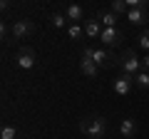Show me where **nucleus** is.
I'll use <instances>...</instances> for the list:
<instances>
[{
  "instance_id": "20",
  "label": "nucleus",
  "mask_w": 149,
  "mask_h": 139,
  "mask_svg": "<svg viewBox=\"0 0 149 139\" xmlns=\"http://www.w3.org/2000/svg\"><path fill=\"white\" fill-rule=\"evenodd\" d=\"M142 70H147V72H149V52L142 57Z\"/></svg>"
},
{
  "instance_id": "1",
  "label": "nucleus",
  "mask_w": 149,
  "mask_h": 139,
  "mask_svg": "<svg viewBox=\"0 0 149 139\" xmlns=\"http://www.w3.org/2000/svg\"><path fill=\"white\" fill-rule=\"evenodd\" d=\"M80 129H82V134L90 137V139H104V134H107V119L100 117V114H90V117H85L80 122Z\"/></svg>"
},
{
  "instance_id": "18",
  "label": "nucleus",
  "mask_w": 149,
  "mask_h": 139,
  "mask_svg": "<svg viewBox=\"0 0 149 139\" xmlns=\"http://www.w3.org/2000/svg\"><path fill=\"white\" fill-rule=\"evenodd\" d=\"M50 22H52V27H65L67 25V17H65V13H55L50 17Z\"/></svg>"
},
{
  "instance_id": "15",
  "label": "nucleus",
  "mask_w": 149,
  "mask_h": 139,
  "mask_svg": "<svg viewBox=\"0 0 149 139\" xmlns=\"http://www.w3.org/2000/svg\"><path fill=\"white\" fill-rule=\"evenodd\" d=\"M109 10L114 13V15H124V17H127V13H129V5H127V0H112Z\"/></svg>"
},
{
  "instance_id": "2",
  "label": "nucleus",
  "mask_w": 149,
  "mask_h": 139,
  "mask_svg": "<svg viewBox=\"0 0 149 139\" xmlns=\"http://www.w3.org/2000/svg\"><path fill=\"white\" fill-rule=\"evenodd\" d=\"M82 57L92 60L95 65H100V67H112V65H119V60L114 57V55L109 52V50H102V47H82Z\"/></svg>"
},
{
  "instance_id": "3",
  "label": "nucleus",
  "mask_w": 149,
  "mask_h": 139,
  "mask_svg": "<svg viewBox=\"0 0 149 139\" xmlns=\"http://www.w3.org/2000/svg\"><path fill=\"white\" fill-rule=\"evenodd\" d=\"M119 67H122V72L124 75H139V72H142V60L137 57V52H134V50H127V52L122 55V57H119Z\"/></svg>"
},
{
  "instance_id": "19",
  "label": "nucleus",
  "mask_w": 149,
  "mask_h": 139,
  "mask_svg": "<svg viewBox=\"0 0 149 139\" xmlns=\"http://www.w3.org/2000/svg\"><path fill=\"white\" fill-rule=\"evenodd\" d=\"M15 127H10V124H5V127L0 129V139H15Z\"/></svg>"
},
{
  "instance_id": "13",
  "label": "nucleus",
  "mask_w": 149,
  "mask_h": 139,
  "mask_svg": "<svg viewBox=\"0 0 149 139\" xmlns=\"http://www.w3.org/2000/svg\"><path fill=\"white\" fill-rule=\"evenodd\" d=\"M65 17H67V20H72L74 25H77V20H82V17H85V10H82L80 5H67V8H65Z\"/></svg>"
},
{
  "instance_id": "17",
  "label": "nucleus",
  "mask_w": 149,
  "mask_h": 139,
  "mask_svg": "<svg viewBox=\"0 0 149 139\" xmlns=\"http://www.w3.org/2000/svg\"><path fill=\"white\" fill-rule=\"evenodd\" d=\"M137 45H139L142 50H147V52H149V30H142V32L137 35Z\"/></svg>"
},
{
  "instance_id": "4",
  "label": "nucleus",
  "mask_w": 149,
  "mask_h": 139,
  "mask_svg": "<svg viewBox=\"0 0 149 139\" xmlns=\"http://www.w3.org/2000/svg\"><path fill=\"white\" fill-rule=\"evenodd\" d=\"M13 40H27L30 35H35V22L32 20H15L10 25Z\"/></svg>"
},
{
  "instance_id": "7",
  "label": "nucleus",
  "mask_w": 149,
  "mask_h": 139,
  "mask_svg": "<svg viewBox=\"0 0 149 139\" xmlns=\"http://www.w3.org/2000/svg\"><path fill=\"white\" fill-rule=\"evenodd\" d=\"M127 20L132 22V25H147L149 22V3H144V5H139V8H132V10L127 13Z\"/></svg>"
},
{
  "instance_id": "9",
  "label": "nucleus",
  "mask_w": 149,
  "mask_h": 139,
  "mask_svg": "<svg viewBox=\"0 0 149 139\" xmlns=\"http://www.w3.org/2000/svg\"><path fill=\"white\" fill-rule=\"evenodd\" d=\"M92 17H95L102 27H117V15H114L112 10H100V13H95Z\"/></svg>"
},
{
  "instance_id": "8",
  "label": "nucleus",
  "mask_w": 149,
  "mask_h": 139,
  "mask_svg": "<svg viewBox=\"0 0 149 139\" xmlns=\"http://www.w3.org/2000/svg\"><path fill=\"white\" fill-rule=\"evenodd\" d=\"M100 40H102V45H107V47H117V45H122L124 35H122V30H117V27H104Z\"/></svg>"
},
{
  "instance_id": "5",
  "label": "nucleus",
  "mask_w": 149,
  "mask_h": 139,
  "mask_svg": "<svg viewBox=\"0 0 149 139\" xmlns=\"http://www.w3.org/2000/svg\"><path fill=\"white\" fill-rule=\"evenodd\" d=\"M15 62H17V67H20V70H32V67H35V62H37L35 50L27 47V45H25V47H20L15 52Z\"/></svg>"
},
{
  "instance_id": "10",
  "label": "nucleus",
  "mask_w": 149,
  "mask_h": 139,
  "mask_svg": "<svg viewBox=\"0 0 149 139\" xmlns=\"http://www.w3.org/2000/svg\"><path fill=\"white\" fill-rule=\"evenodd\" d=\"M137 129H139V127H137V122H134V119H129V117L119 122V134H122L124 139H132L134 134H137Z\"/></svg>"
},
{
  "instance_id": "11",
  "label": "nucleus",
  "mask_w": 149,
  "mask_h": 139,
  "mask_svg": "<svg viewBox=\"0 0 149 139\" xmlns=\"http://www.w3.org/2000/svg\"><path fill=\"white\" fill-rule=\"evenodd\" d=\"M100 65H95V62H92V60H87V57H82L80 60V72H82V75H85V77H97V72H100Z\"/></svg>"
},
{
  "instance_id": "16",
  "label": "nucleus",
  "mask_w": 149,
  "mask_h": 139,
  "mask_svg": "<svg viewBox=\"0 0 149 139\" xmlns=\"http://www.w3.org/2000/svg\"><path fill=\"white\" fill-rule=\"evenodd\" d=\"M67 35L72 40H80L82 35H85V27H80V25H74V22H72V25H67Z\"/></svg>"
},
{
  "instance_id": "6",
  "label": "nucleus",
  "mask_w": 149,
  "mask_h": 139,
  "mask_svg": "<svg viewBox=\"0 0 149 139\" xmlns=\"http://www.w3.org/2000/svg\"><path fill=\"white\" fill-rule=\"evenodd\" d=\"M112 90H114V95H119V97H127L129 92L134 90V77L132 75H117L114 77V82H112Z\"/></svg>"
},
{
  "instance_id": "12",
  "label": "nucleus",
  "mask_w": 149,
  "mask_h": 139,
  "mask_svg": "<svg viewBox=\"0 0 149 139\" xmlns=\"http://www.w3.org/2000/svg\"><path fill=\"white\" fill-rule=\"evenodd\" d=\"M102 30H104V27H102L100 22L95 20V17H92V20H87V22H85V35H87V38H92V40H95V38L100 40V38H102Z\"/></svg>"
},
{
  "instance_id": "14",
  "label": "nucleus",
  "mask_w": 149,
  "mask_h": 139,
  "mask_svg": "<svg viewBox=\"0 0 149 139\" xmlns=\"http://www.w3.org/2000/svg\"><path fill=\"white\" fill-rule=\"evenodd\" d=\"M134 87H137V90H142V92L149 90V72H147V70H142L139 75H134Z\"/></svg>"
}]
</instances>
